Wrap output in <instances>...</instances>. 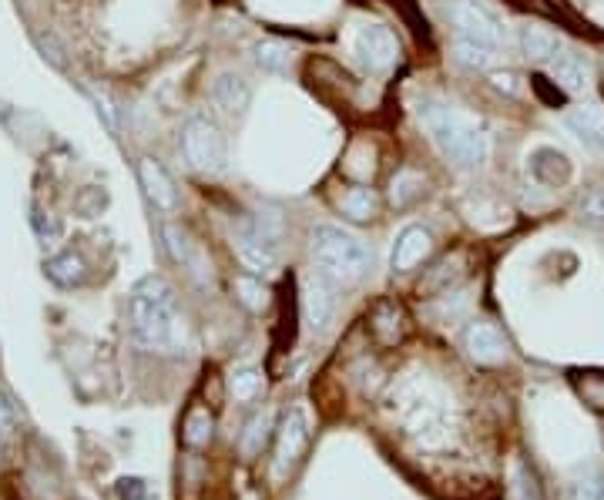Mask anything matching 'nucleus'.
I'll return each mask as SVG.
<instances>
[{
	"instance_id": "3",
	"label": "nucleus",
	"mask_w": 604,
	"mask_h": 500,
	"mask_svg": "<svg viewBox=\"0 0 604 500\" xmlns=\"http://www.w3.org/2000/svg\"><path fill=\"white\" fill-rule=\"evenodd\" d=\"M312 262L319 268V276H326L333 283H356L367 276L373 252L359 236L346 233V228L319 225L312 233Z\"/></svg>"
},
{
	"instance_id": "4",
	"label": "nucleus",
	"mask_w": 604,
	"mask_h": 500,
	"mask_svg": "<svg viewBox=\"0 0 604 500\" xmlns=\"http://www.w3.org/2000/svg\"><path fill=\"white\" fill-rule=\"evenodd\" d=\"M178 145H182V155L185 162L201 172V175H222L229 168V145H225V135L215 122L201 118H188L182 125V135H178Z\"/></svg>"
},
{
	"instance_id": "30",
	"label": "nucleus",
	"mask_w": 604,
	"mask_h": 500,
	"mask_svg": "<svg viewBox=\"0 0 604 500\" xmlns=\"http://www.w3.org/2000/svg\"><path fill=\"white\" fill-rule=\"evenodd\" d=\"M514 500H541V490H538L534 477L528 474L523 464L514 467Z\"/></svg>"
},
{
	"instance_id": "37",
	"label": "nucleus",
	"mask_w": 604,
	"mask_h": 500,
	"mask_svg": "<svg viewBox=\"0 0 604 500\" xmlns=\"http://www.w3.org/2000/svg\"><path fill=\"white\" fill-rule=\"evenodd\" d=\"M601 500H604V493H601Z\"/></svg>"
},
{
	"instance_id": "25",
	"label": "nucleus",
	"mask_w": 604,
	"mask_h": 500,
	"mask_svg": "<svg viewBox=\"0 0 604 500\" xmlns=\"http://www.w3.org/2000/svg\"><path fill=\"white\" fill-rule=\"evenodd\" d=\"M252 54H256V64L262 67V71H282L286 67V61H289V54H286V48H282L279 41H259L256 48H252Z\"/></svg>"
},
{
	"instance_id": "34",
	"label": "nucleus",
	"mask_w": 604,
	"mask_h": 500,
	"mask_svg": "<svg viewBox=\"0 0 604 500\" xmlns=\"http://www.w3.org/2000/svg\"><path fill=\"white\" fill-rule=\"evenodd\" d=\"M165 239H169V249H172V255L178 259V262H188V242H185V236L178 233V228H165Z\"/></svg>"
},
{
	"instance_id": "28",
	"label": "nucleus",
	"mask_w": 604,
	"mask_h": 500,
	"mask_svg": "<svg viewBox=\"0 0 604 500\" xmlns=\"http://www.w3.org/2000/svg\"><path fill=\"white\" fill-rule=\"evenodd\" d=\"M235 296L249 305V310H262L266 305V289H262V283L259 279H252V276H238L235 279Z\"/></svg>"
},
{
	"instance_id": "21",
	"label": "nucleus",
	"mask_w": 604,
	"mask_h": 500,
	"mask_svg": "<svg viewBox=\"0 0 604 500\" xmlns=\"http://www.w3.org/2000/svg\"><path fill=\"white\" fill-rule=\"evenodd\" d=\"M48 276L58 286H81V283H85V276H88V268H85V262H81V255L64 252V255L48 262Z\"/></svg>"
},
{
	"instance_id": "11",
	"label": "nucleus",
	"mask_w": 604,
	"mask_h": 500,
	"mask_svg": "<svg viewBox=\"0 0 604 500\" xmlns=\"http://www.w3.org/2000/svg\"><path fill=\"white\" fill-rule=\"evenodd\" d=\"M430 252H433L430 228H423V225H407V228H403V233L396 236V242H393L390 262H393L396 273H410V268H417L420 262L430 259Z\"/></svg>"
},
{
	"instance_id": "23",
	"label": "nucleus",
	"mask_w": 604,
	"mask_h": 500,
	"mask_svg": "<svg viewBox=\"0 0 604 500\" xmlns=\"http://www.w3.org/2000/svg\"><path fill=\"white\" fill-rule=\"evenodd\" d=\"M571 383H575L578 397H581L591 410L604 413V373H594V370L571 373Z\"/></svg>"
},
{
	"instance_id": "8",
	"label": "nucleus",
	"mask_w": 604,
	"mask_h": 500,
	"mask_svg": "<svg viewBox=\"0 0 604 500\" xmlns=\"http://www.w3.org/2000/svg\"><path fill=\"white\" fill-rule=\"evenodd\" d=\"M356 54H359V61L367 64L370 71H390L396 64V58H399L393 30L383 27V24L359 27V34H356Z\"/></svg>"
},
{
	"instance_id": "17",
	"label": "nucleus",
	"mask_w": 604,
	"mask_h": 500,
	"mask_svg": "<svg viewBox=\"0 0 604 500\" xmlns=\"http://www.w3.org/2000/svg\"><path fill=\"white\" fill-rule=\"evenodd\" d=\"M551 78L564 88V91H581L591 78V67L578 58V54H557L551 61Z\"/></svg>"
},
{
	"instance_id": "22",
	"label": "nucleus",
	"mask_w": 604,
	"mask_h": 500,
	"mask_svg": "<svg viewBox=\"0 0 604 500\" xmlns=\"http://www.w3.org/2000/svg\"><path fill=\"white\" fill-rule=\"evenodd\" d=\"M182 440L188 447H206L212 440V413L201 407H192L182 423Z\"/></svg>"
},
{
	"instance_id": "24",
	"label": "nucleus",
	"mask_w": 604,
	"mask_h": 500,
	"mask_svg": "<svg viewBox=\"0 0 604 500\" xmlns=\"http://www.w3.org/2000/svg\"><path fill=\"white\" fill-rule=\"evenodd\" d=\"M457 61L460 64H467V67H488L494 58H497V48H491V45H480V41H473V37H460L457 41Z\"/></svg>"
},
{
	"instance_id": "14",
	"label": "nucleus",
	"mask_w": 604,
	"mask_h": 500,
	"mask_svg": "<svg viewBox=\"0 0 604 500\" xmlns=\"http://www.w3.org/2000/svg\"><path fill=\"white\" fill-rule=\"evenodd\" d=\"M212 98H215V104L225 111V114H232V118H238V114H246L249 111V104H252V85L242 78V74H219V82H215V88H212Z\"/></svg>"
},
{
	"instance_id": "12",
	"label": "nucleus",
	"mask_w": 604,
	"mask_h": 500,
	"mask_svg": "<svg viewBox=\"0 0 604 500\" xmlns=\"http://www.w3.org/2000/svg\"><path fill=\"white\" fill-rule=\"evenodd\" d=\"M528 172L534 182H541L544 188H560L564 182L571 178V159L564 155L560 148H551V145H541L528 155Z\"/></svg>"
},
{
	"instance_id": "20",
	"label": "nucleus",
	"mask_w": 604,
	"mask_h": 500,
	"mask_svg": "<svg viewBox=\"0 0 604 500\" xmlns=\"http://www.w3.org/2000/svg\"><path fill=\"white\" fill-rule=\"evenodd\" d=\"M340 209L353 218V222H370L373 215H377V209H380V202H377V196L370 188H349L346 196L340 199Z\"/></svg>"
},
{
	"instance_id": "19",
	"label": "nucleus",
	"mask_w": 604,
	"mask_h": 500,
	"mask_svg": "<svg viewBox=\"0 0 604 500\" xmlns=\"http://www.w3.org/2000/svg\"><path fill=\"white\" fill-rule=\"evenodd\" d=\"M520 48L528 61H551L557 54V37L541 24H528L520 30Z\"/></svg>"
},
{
	"instance_id": "35",
	"label": "nucleus",
	"mask_w": 604,
	"mask_h": 500,
	"mask_svg": "<svg viewBox=\"0 0 604 500\" xmlns=\"http://www.w3.org/2000/svg\"><path fill=\"white\" fill-rule=\"evenodd\" d=\"M491 85H494L497 91H507V95L517 91V78H514L510 71H494V74H491Z\"/></svg>"
},
{
	"instance_id": "9",
	"label": "nucleus",
	"mask_w": 604,
	"mask_h": 500,
	"mask_svg": "<svg viewBox=\"0 0 604 500\" xmlns=\"http://www.w3.org/2000/svg\"><path fill=\"white\" fill-rule=\"evenodd\" d=\"M306 443H309V423H306V413L296 407L286 413L275 437V471L286 474L289 467H296L299 457L306 453Z\"/></svg>"
},
{
	"instance_id": "5",
	"label": "nucleus",
	"mask_w": 604,
	"mask_h": 500,
	"mask_svg": "<svg viewBox=\"0 0 604 500\" xmlns=\"http://www.w3.org/2000/svg\"><path fill=\"white\" fill-rule=\"evenodd\" d=\"M235 249L256 273H272L279 265V222L272 215L242 218L235 228Z\"/></svg>"
},
{
	"instance_id": "10",
	"label": "nucleus",
	"mask_w": 604,
	"mask_h": 500,
	"mask_svg": "<svg viewBox=\"0 0 604 500\" xmlns=\"http://www.w3.org/2000/svg\"><path fill=\"white\" fill-rule=\"evenodd\" d=\"M464 350L473 363H501L507 357V339L494 323H470L464 333Z\"/></svg>"
},
{
	"instance_id": "15",
	"label": "nucleus",
	"mask_w": 604,
	"mask_h": 500,
	"mask_svg": "<svg viewBox=\"0 0 604 500\" xmlns=\"http://www.w3.org/2000/svg\"><path fill=\"white\" fill-rule=\"evenodd\" d=\"M564 125L571 128V135H578L581 145H588L594 151H604V111L601 108L581 104V108L564 114Z\"/></svg>"
},
{
	"instance_id": "2",
	"label": "nucleus",
	"mask_w": 604,
	"mask_h": 500,
	"mask_svg": "<svg viewBox=\"0 0 604 500\" xmlns=\"http://www.w3.org/2000/svg\"><path fill=\"white\" fill-rule=\"evenodd\" d=\"M427 128L433 132V141L457 168H483L491 159V135L483 132L480 122L470 114L447 108V104H427L423 108Z\"/></svg>"
},
{
	"instance_id": "6",
	"label": "nucleus",
	"mask_w": 604,
	"mask_h": 500,
	"mask_svg": "<svg viewBox=\"0 0 604 500\" xmlns=\"http://www.w3.org/2000/svg\"><path fill=\"white\" fill-rule=\"evenodd\" d=\"M407 416V434L417 437L423 447H443L451 437V416L447 407L430 397H410V403L403 407Z\"/></svg>"
},
{
	"instance_id": "13",
	"label": "nucleus",
	"mask_w": 604,
	"mask_h": 500,
	"mask_svg": "<svg viewBox=\"0 0 604 500\" xmlns=\"http://www.w3.org/2000/svg\"><path fill=\"white\" fill-rule=\"evenodd\" d=\"M138 178H141V185H145V196L151 199V205H155L158 212L172 215V212L178 209V191H175L169 172L161 168L155 159H141V162H138Z\"/></svg>"
},
{
	"instance_id": "1",
	"label": "nucleus",
	"mask_w": 604,
	"mask_h": 500,
	"mask_svg": "<svg viewBox=\"0 0 604 500\" xmlns=\"http://www.w3.org/2000/svg\"><path fill=\"white\" fill-rule=\"evenodd\" d=\"M128 320H132V336L138 346L151 353H182L185 350V320L175 305V292L165 279L148 276L132 289L128 299Z\"/></svg>"
},
{
	"instance_id": "27",
	"label": "nucleus",
	"mask_w": 604,
	"mask_h": 500,
	"mask_svg": "<svg viewBox=\"0 0 604 500\" xmlns=\"http://www.w3.org/2000/svg\"><path fill=\"white\" fill-rule=\"evenodd\" d=\"M229 387H232L235 400H252L259 393V387H262V373L259 370H238Z\"/></svg>"
},
{
	"instance_id": "33",
	"label": "nucleus",
	"mask_w": 604,
	"mask_h": 500,
	"mask_svg": "<svg viewBox=\"0 0 604 500\" xmlns=\"http://www.w3.org/2000/svg\"><path fill=\"white\" fill-rule=\"evenodd\" d=\"M17 427V410L8 393H0V437H8Z\"/></svg>"
},
{
	"instance_id": "36",
	"label": "nucleus",
	"mask_w": 604,
	"mask_h": 500,
	"mask_svg": "<svg viewBox=\"0 0 604 500\" xmlns=\"http://www.w3.org/2000/svg\"><path fill=\"white\" fill-rule=\"evenodd\" d=\"M95 101H98V108L104 111V118H108V128H118V118H114V108H111V101H108L104 95H98V91H95Z\"/></svg>"
},
{
	"instance_id": "26",
	"label": "nucleus",
	"mask_w": 604,
	"mask_h": 500,
	"mask_svg": "<svg viewBox=\"0 0 604 500\" xmlns=\"http://www.w3.org/2000/svg\"><path fill=\"white\" fill-rule=\"evenodd\" d=\"M249 434L242 437V450H246L249 457L252 453H259V447H262V440L269 437V430H272V413H259V416H252V423L246 427Z\"/></svg>"
},
{
	"instance_id": "18",
	"label": "nucleus",
	"mask_w": 604,
	"mask_h": 500,
	"mask_svg": "<svg viewBox=\"0 0 604 500\" xmlns=\"http://www.w3.org/2000/svg\"><path fill=\"white\" fill-rule=\"evenodd\" d=\"M326 283H330L326 276H319L306 289V323L312 329H322V326L330 323V316H333V296H330V286Z\"/></svg>"
},
{
	"instance_id": "29",
	"label": "nucleus",
	"mask_w": 604,
	"mask_h": 500,
	"mask_svg": "<svg viewBox=\"0 0 604 500\" xmlns=\"http://www.w3.org/2000/svg\"><path fill=\"white\" fill-rule=\"evenodd\" d=\"M417 191H420V175L403 172V175L393 178V202H396V205H407V202L417 196Z\"/></svg>"
},
{
	"instance_id": "31",
	"label": "nucleus",
	"mask_w": 604,
	"mask_h": 500,
	"mask_svg": "<svg viewBox=\"0 0 604 500\" xmlns=\"http://www.w3.org/2000/svg\"><path fill=\"white\" fill-rule=\"evenodd\" d=\"M581 218L584 222H594V225H604V191L594 188L581 199Z\"/></svg>"
},
{
	"instance_id": "7",
	"label": "nucleus",
	"mask_w": 604,
	"mask_h": 500,
	"mask_svg": "<svg viewBox=\"0 0 604 500\" xmlns=\"http://www.w3.org/2000/svg\"><path fill=\"white\" fill-rule=\"evenodd\" d=\"M451 21L457 24V30L464 37H473V41H480V45L501 48V41H504L501 21L491 11H483L480 4H473V0H460V4H454L451 8Z\"/></svg>"
},
{
	"instance_id": "16",
	"label": "nucleus",
	"mask_w": 604,
	"mask_h": 500,
	"mask_svg": "<svg viewBox=\"0 0 604 500\" xmlns=\"http://www.w3.org/2000/svg\"><path fill=\"white\" fill-rule=\"evenodd\" d=\"M370 329L383 346H396L403 336H407V313H403L399 302H380L373 316H370Z\"/></svg>"
},
{
	"instance_id": "32",
	"label": "nucleus",
	"mask_w": 604,
	"mask_h": 500,
	"mask_svg": "<svg viewBox=\"0 0 604 500\" xmlns=\"http://www.w3.org/2000/svg\"><path fill=\"white\" fill-rule=\"evenodd\" d=\"M601 493H604V480L597 474H591V477H581L575 484L571 500H601Z\"/></svg>"
}]
</instances>
